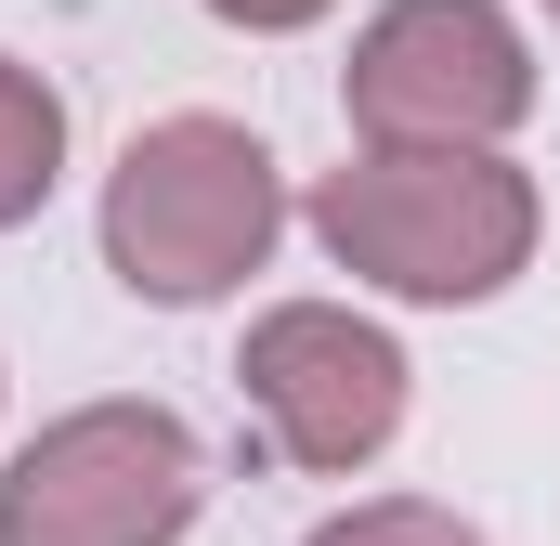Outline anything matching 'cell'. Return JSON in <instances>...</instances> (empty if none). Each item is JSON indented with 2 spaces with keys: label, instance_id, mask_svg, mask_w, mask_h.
<instances>
[{
  "label": "cell",
  "instance_id": "6da1fadb",
  "mask_svg": "<svg viewBox=\"0 0 560 546\" xmlns=\"http://www.w3.org/2000/svg\"><path fill=\"white\" fill-rule=\"evenodd\" d=\"M548 235V195L522 156H352L313 182V248L378 286V299H418V312H482L535 273Z\"/></svg>",
  "mask_w": 560,
  "mask_h": 546
},
{
  "label": "cell",
  "instance_id": "7a4b0ae2",
  "mask_svg": "<svg viewBox=\"0 0 560 546\" xmlns=\"http://www.w3.org/2000/svg\"><path fill=\"white\" fill-rule=\"evenodd\" d=\"M92 235H105V273L131 286L143 312H209V299H235L248 273L275 261L287 169H275V143L248 118H222V105L143 118L118 143V169H105Z\"/></svg>",
  "mask_w": 560,
  "mask_h": 546
},
{
  "label": "cell",
  "instance_id": "3957f363",
  "mask_svg": "<svg viewBox=\"0 0 560 546\" xmlns=\"http://www.w3.org/2000/svg\"><path fill=\"white\" fill-rule=\"evenodd\" d=\"M339 118L378 156H509L535 118V39L509 0H378L352 26Z\"/></svg>",
  "mask_w": 560,
  "mask_h": 546
},
{
  "label": "cell",
  "instance_id": "277c9868",
  "mask_svg": "<svg viewBox=\"0 0 560 546\" xmlns=\"http://www.w3.org/2000/svg\"><path fill=\"white\" fill-rule=\"evenodd\" d=\"M209 508V442L170 404H66L0 468V546H183Z\"/></svg>",
  "mask_w": 560,
  "mask_h": 546
},
{
  "label": "cell",
  "instance_id": "5b68a950",
  "mask_svg": "<svg viewBox=\"0 0 560 546\" xmlns=\"http://www.w3.org/2000/svg\"><path fill=\"white\" fill-rule=\"evenodd\" d=\"M235 391H248L261 442H275L300 482H352V468H378V455L405 442L418 365H405V339H392L378 312H352V299H275V312H248V339H235Z\"/></svg>",
  "mask_w": 560,
  "mask_h": 546
},
{
  "label": "cell",
  "instance_id": "8992f818",
  "mask_svg": "<svg viewBox=\"0 0 560 546\" xmlns=\"http://www.w3.org/2000/svg\"><path fill=\"white\" fill-rule=\"evenodd\" d=\"M52 182H66V92H52L39 66H13V52H0V235H13V222H39V209H52Z\"/></svg>",
  "mask_w": 560,
  "mask_h": 546
},
{
  "label": "cell",
  "instance_id": "52a82bcc",
  "mask_svg": "<svg viewBox=\"0 0 560 546\" xmlns=\"http://www.w3.org/2000/svg\"><path fill=\"white\" fill-rule=\"evenodd\" d=\"M300 546H482V521H456L443 495H365V508H326Z\"/></svg>",
  "mask_w": 560,
  "mask_h": 546
},
{
  "label": "cell",
  "instance_id": "ba28073f",
  "mask_svg": "<svg viewBox=\"0 0 560 546\" xmlns=\"http://www.w3.org/2000/svg\"><path fill=\"white\" fill-rule=\"evenodd\" d=\"M209 13H222L235 39H300V26H326L339 0H209Z\"/></svg>",
  "mask_w": 560,
  "mask_h": 546
},
{
  "label": "cell",
  "instance_id": "9c48e42d",
  "mask_svg": "<svg viewBox=\"0 0 560 546\" xmlns=\"http://www.w3.org/2000/svg\"><path fill=\"white\" fill-rule=\"evenodd\" d=\"M535 13H560V0H535Z\"/></svg>",
  "mask_w": 560,
  "mask_h": 546
}]
</instances>
